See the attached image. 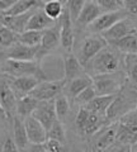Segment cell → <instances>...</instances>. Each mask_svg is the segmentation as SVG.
I'll return each instance as SVG.
<instances>
[{"mask_svg":"<svg viewBox=\"0 0 137 152\" xmlns=\"http://www.w3.org/2000/svg\"><path fill=\"white\" fill-rule=\"evenodd\" d=\"M41 83V80L36 76H21V77H12L8 81L9 86L15 94L17 99L24 98L27 95L32 93V90L34 89L37 85Z\"/></svg>","mask_w":137,"mask_h":152,"instance_id":"cell-7","label":"cell"},{"mask_svg":"<svg viewBox=\"0 0 137 152\" xmlns=\"http://www.w3.org/2000/svg\"><path fill=\"white\" fill-rule=\"evenodd\" d=\"M117 126H118V123H116L114 126H112L109 128H107V129L98 137L97 141L93 143V148H92L93 152H104L108 147L116 141Z\"/></svg>","mask_w":137,"mask_h":152,"instance_id":"cell-21","label":"cell"},{"mask_svg":"<svg viewBox=\"0 0 137 152\" xmlns=\"http://www.w3.org/2000/svg\"><path fill=\"white\" fill-rule=\"evenodd\" d=\"M84 3L85 1H81V0H71V1L66 3V9H67V12L70 14V19H71L73 24L76 23L80 13H81V10H83Z\"/></svg>","mask_w":137,"mask_h":152,"instance_id":"cell-34","label":"cell"},{"mask_svg":"<svg viewBox=\"0 0 137 152\" xmlns=\"http://www.w3.org/2000/svg\"><path fill=\"white\" fill-rule=\"evenodd\" d=\"M18 42V34L5 27H0V48H10Z\"/></svg>","mask_w":137,"mask_h":152,"instance_id":"cell-31","label":"cell"},{"mask_svg":"<svg viewBox=\"0 0 137 152\" xmlns=\"http://www.w3.org/2000/svg\"><path fill=\"white\" fill-rule=\"evenodd\" d=\"M119 124L130 128L131 131L137 132V107L135 109H131L126 114H123L119 118Z\"/></svg>","mask_w":137,"mask_h":152,"instance_id":"cell-32","label":"cell"},{"mask_svg":"<svg viewBox=\"0 0 137 152\" xmlns=\"http://www.w3.org/2000/svg\"><path fill=\"white\" fill-rule=\"evenodd\" d=\"M117 95H97V96L94 98L88 105H85L84 108L88 109L90 113L105 117L108 109H109V107L112 105V103L114 102Z\"/></svg>","mask_w":137,"mask_h":152,"instance_id":"cell-18","label":"cell"},{"mask_svg":"<svg viewBox=\"0 0 137 152\" xmlns=\"http://www.w3.org/2000/svg\"><path fill=\"white\" fill-rule=\"evenodd\" d=\"M17 102L18 99L12 88L9 86L8 81L0 83V105L3 107L7 118L9 119H13L17 115Z\"/></svg>","mask_w":137,"mask_h":152,"instance_id":"cell-11","label":"cell"},{"mask_svg":"<svg viewBox=\"0 0 137 152\" xmlns=\"http://www.w3.org/2000/svg\"><path fill=\"white\" fill-rule=\"evenodd\" d=\"M89 115H90V112H89L88 109H85L84 107H80L78 115H76V119H75V124H76V128L79 129L80 133H83L84 127L89 119Z\"/></svg>","mask_w":137,"mask_h":152,"instance_id":"cell-36","label":"cell"},{"mask_svg":"<svg viewBox=\"0 0 137 152\" xmlns=\"http://www.w3.org/2000/svg\"><path fill=\"white\" fill-rule=\"evenodd\" d=\"M40 5L38 1L34 0H18L15 4L9 9L7 13H4L3 15H9V17H14V15H22V14L29 13L32 9H34Z\"/></svg>","mask_w":137,"mask_h":152,"instance_id":"cell-25","label":"cell"},{"mask_svg":"<svg viewBox=\"0 0 137 152\" xmlns=\"http://www.w3.org/2000/svg\"><path fill=\"white\" fill-rule=\"evenodd\" d=\"M45 146L47 152H69L66 143H62V142H59L55 140H47Z\"/></svg>","mask_w":137,"mask_h":152,"instance_id":"cell-37","label":"cell"},{"mask_svg":"<svg viewBox=\"0 0 137 152\" xmlns=\"http://www.w3.org/2000/svg\"><path fill=\"white\" fill-rule=\"evenodd\" d=\"M40 47H28L17 42L13 47H10L7 53L8 60H15V61H36L38 56Z\"/></svg>","mask_w":137,"mask_h":152,"instance_id":"cell-15","label":"cell"},{"mask_svg":"<svg viewBox=\"0 0 137 152\" xmlns=\"http://www.w3.org/2000/svg\"><path fill=\"white\" fill-rule=\"evenodd\" d=\"M13 136H14L13 138L14 143L17 145L21 152H24L27 150V147L29 146V141H28V137L26 133L23 119H21L17 115L13 118Z\"/></svg>","mask_w":137,"mask_h":152,"instance_id":"cell-20","label":"cell"},{"mask_svg":"<svg viewBox=\"0 0 137 152\" xmlns=\"http://www.w3.org/2000/svg\"><path fill=\"white\" fill-rule=\"evenodd\" d=\"M136 32L133 24H132V22L128 20V19H123V20L116 23L114 26L112 28H109L108 31H105L104 33H102V37L105 39L107 43H116L117 41L122 39L123 37L131 34V33Z\"/></svg>","mask_w":137,"mask_h":152,"instance_id":"cell-10","label":"cell"},{"mask_svg":"<svg viewBox=\"0 0 137 152\" xmlns=\"http://www.w3.org/2000/svg\"><path fill=\"white\" fill-rule=\"evenodd\" d=\"M42 34H43V32L26 31L18 36V42L28 47H40L42 41Z\"/></svg>","mask_w":137,"mask_h":152,"instance_id":"cell-26","label":"cell"},{"mask_svg":"<svg viewBox=\"0 0 137 152\" xmlns=\"http://www.w3.org/2000/svg\"><path fill=\"white\" fill-rule=\"evenodd\" d=\"M127 66H128V79H130V81L133 85H137V61H135L133 64H130Z\"/></svg>","mask_w":137,"mask_h":152,"instance_id":"cell-41","label":"cell"},{"mask_svg":"<svg viewBox=\"0 0 137 152\" xmlns=\"http://www.w3.org/2000/svg\"><path fill=\"white\" fill-rule=\"evenodd\" d=\"M95 96H97L95 89H94V86L92 85V86L86 88L84 91L80 93L78 96L75 98V102H76L80 107H85V105H88V104L90 103Z\"/></svg>","mask_w":137,"mask_h":152,"instance_id":"cell-35","label":"cell"},{"mask_svg":"<svg viewBox=\"0 0 137 152\" xmlns=\"http://www.w3.org/2000/svg\"><path fill=\"white\" fill-rule=\"evenodd\" d=\"M118 51L125 52L127 55H136L137 53V31L131 34L123 37L122 39L113 43Z\"/></svg>","mask_w":137,"mask_h":152,"instance_id":"cell-24","label":"cell"},{"mask_svg":"<svg viewBox=\"0 0 137 152\" xmlns=\"http://www.w3.org/2000/svg\"><path fill=\"white\" fill-rule=\"evenodd\" d=\"M32 117L37 119L46 131L50 129V127L57 121V115L55 112V103L53 100L50 102H40L38 107L33 112Z\"/></svg>","mask_w":137,"mask_h":152,"instance_id":"cell-9","label":"cell"},{"mask_svg":"<svg viewBox=\"0 0 137 152\" xmlns=\"http://www.w3.org/2000/svg\"><path fill=\"white\" fill-rule=\"evenodd\" d=\"M24 128L26 133L28 137L29 143H37V145H43L47 141V131L43 128V126L41 123L34 119L32 115L26 118L24 121Z\"/></svg>","mask_w":137,"mask_h":152,"instance_id":"cell-12","label":"cell"},{"mask_svg":"<svg viewBox=\"0 0 137 152\" xmlns=\"http://www.w3.org/2000/svg\"><path fill=\"white\" fill-rule=\"evenodd\" d=\"M47 140H55V141L62 142V143H66V133L64 129L62 122H60L57 119L50 127V129L47 131Z\"/></svg>","mask_w":137,"mask_h":152,"instance_id":"cell-30","label":"cell"},{"mask_svg":"<svg viewBox=\"0 0 137 152\" xmlns=\"http://www.w3.org/2000/svg\"><path fill=\"white\" fill-rule=\"evenodd\" d=\"M0 152H21V151L17 147V145L14 143L13 138L8 137V138L1 143V147H0Z\"/></svg>","mask_w":137,"mask_h":152,"instance_id":"cell-39","label":"cell"},{"mask_svg":"<svg viewBox=\"0 0 137 152\" xmlns=\"http://www.w3.org/2000/svg\"><path fill=\"white\" fill-rule=\"evenodd\" d=\"M59 26H60V45L69 53H71L74 47V28H73V22L70 19V14L66 8H64L62 15L60 17Z\"/></svg>","mask_w":137,"mask_h":152,"instance_id":"cell-8","label":"cell"},{"mask_svg":"<svg viewBox=\"0 0 137 152\" xmlns=\"http://www.w3.org/2000/svg\"><path fill=\"white\" fill-rule=\"evenodd\" d=\"M128 18V14L125 10H119V12H113V13H103L98 17L97 20H94L90 26L89 29L93 33H104L108 31L109 28H112L116 23L123 20V19Z\"/></svg>","mask_w":137,"mask_h":152,"instance_id":"cell-5","label":"cell"},{"mask_svg":"<svg viewBox=\"0 0 137 152\" xmlns=\"http://www.w3.org/2000/svg\"><path fill=\"white\" fill-rule=\"evenodd\" d=\"M33 12L22 14V15H14V17H9V15H1L0 17V23L3 24V27L10 29L12 32H14L15 34H22L23 32H26L27 28V23L28 19L32 15Z\"/></svg>","mask_w":137,"mask_h":152,"instance_id":"cell-16","label":"cell"},{"mask_svg":"<svg viewBox=\"0 0 137 152\" xmlns=\"http://www.w3.org/2000/svg\"><path fill=\"white\" fill-rule=\"evenodd\" d=\"M64 79L62 81L66 84H69L71 80L79 77V76L85 75L84 66L80 64V61L78 60V57L73 53H67L64 57Z\"/></svg>","mask_w":137,"mask_h":152,"instance_id":"cell-14","label":"cell"},{"mask_svg":"<svg viewBox=\"0 0 137 152\" xmlns=\"http://www.w3.org/2000/svg\"><path fill=\"white\" fill-rule=\"evenodd\" d=\"M105 47H108V43L102 36H92L85 38V41L80 47V53L78 60L84 66L86 62H90L94 57L102 50H104Z\"/></svg>","mask_w":137,"mask_h":152,"instance_id":"cell-4","label":"cell"},{"mask_svg":"<svg viewBox=\"0 0 137 152\" xmlns=\"http://www.w3.org/2000/svg\"><path fill=\"white\" fill-rule=\"evenodd\" d=\"M67 85V96L75 99L78 95L84 91L86 88L92 86L93 85V77H90L89 75H83L79 76V77L71 80Z\"/></svg>","mask_w":137,"mask_h":152,"instance_id":"cell-23","label":"cell"},{"mask_svg":"<svg viewBox=\"0 0 137 152\" xmlns=\"http://www.w3.org/2000/svg\"><path fill=\"white\" fill-rule=\"evenodd\" d=\"M104 119H105V117H102V115H98V114L90 113V115H89V119H88L86 124H85V127H84V131H83L81 134L93 136L94 133H97L103 127Z\"/></svg>","mask_w":137,"mask_h":152,"instance_id":"cell-27","label":"cell"},{"mask_svg":"<svg viewBox=\"0 0 137 152\" xmlns=\"http://www.w3.org/2000/svg\"><path fill=\"white\" fill-rule=\"evenodd\" d=\"M93 86L95 89L97 95H117L119 94L122 84L119 80L113 77L111 75L94 76Z\"/></svg>","mask_w":137,"mask_h":152,"instance_id":"cell-6","label":"cell"},{"mask_svg":"<svg viewBox=\"0 0 137 152\" xmlns=\"http://www.w3.org/2000/svg\"><path fill=\"white\" fill-rule=\"evenodd\" d=\"M40 102L36 100L31 95H27L24 98L18 99L17 102V117H19L21 119L24 121L26 118L31 117L33 112L36 110V108L38 107Z\"/></svg>","mask_w":137,"mask_h":152,"instance_id":"cell-22","label":"cell"},{"mask_svg":"<svg viewBox=\"0 0 137 152\" xmlns=\"http://www.w3.org/2000/svg\"><path fill=\"white\" fill-rule=\"evenodd\" d=\"M92 71L95 76L103 75H113L119 70V57L113 50L105 47L90 61Z\"/></svg>","mask_w":137,"mask_h":152,"instance_id":"cell-2","label":"cell"},{"mask_svg":"<svg viewBox=\"0 0 137 152\" xmlns=\"http://www.w3.org/2000/svg\"><path fill=\"white\" fill-rule=\"evenodd\" d=\"M123 10L128 15H137V0L123 1Z\"/></svg>","mask_w":137,"mask_h":152,"instance_id":"cell-40","label":"cell"},{"mask_svg":"<svg viewBox=\"0 0 137 152\" xmlns=\"http://www.w3.org/2000/svg\"><path fill=\"white\" fill-rule=\"evenodd\" d=\"M64 86H65V83L62 80H60V81H48V80H45V81H41L32 90V93L29 95L38 102L55 100L59 95H61Z\"/></svg>","mask_w":137,"mask_h":152,"instance_id":"cell-3","label":"cell"},{"mask_svg":"<svg viewBox=\"0 0 137 152\" xmlns=\"http://www.w3.org/2000/svg\"><path fill=\"white\" fill-rule=\"evenodd\" d=\"M56 24L55 20L50 19L45 14L43 9L41 10H37V12H33L32 15L28 19V23H27V28L26 31H37V32H43L48 28L53 27Z\"/></svg>","mask_w":137,"mask_h":152,"instance_id":"cell-17","label":"cell"},{"mask_svg":"<svg viewBox=\"0 0 137 152\" xmlns=\"http://www.w3.org/2000/svg\"><path fill=\"white\" fill-rule=\"evenodd\" d=\"M59 45H60V26L55 24L53 27L43 31L37 58H41V57L45 56L46 53H48V52L53 51L55 48H57Z\"/></svg>","mask_w":137,"mask_h":152,"instance_id":"cell-13","label":"cell"},{"mask_svg":"<svg viewBox=\"0 0 137 152\" xmlns=\"http://www.w3.org/2000/svg\"><path fill=\"white\" fill-rule=\"evenodd\" d=\"M14 4H15V0H0V13H7Z\"/></svg>","mask_w":137,"mask_h":152,"instance_id":"cell-42","label":"cell"},{"mask_svg":"<svg viewBox=\"0 0 137 152\" xmlns=\"http://www.w3.org/2000/svg\"><path fill=\"white\" fill-rule=\"evenodd\" d=\"M100 14H103V12L98 7L97 1H85L76 23L80 27H89L94 20H97Z\"/></svg>","mask_w":137,"mask_h":152,"instance_id":"cell-19","label":"cell"},{"mask_svg":"<svg viewBox=\"0 0 137 152\" xmlns=\"http://www.w3.org/2000/svg\"><path fill=\"white\" fill-rule=\"evenodd\" d=\"M27 152H47L46 146L43 145H37V143H29V146L27 147Z\"/></svg>","mask_w":137,"mask_h":152,"instance_id":"cell-43","label":"cell"},{"mask_svg":"<svg viewBox=\"0 0 137 152\" xmlns=\"http://www.w3.org/2000/svg\"><path fill=\"white\" fill-rule=\"evenodd\" d=\"M1 71L10 77H21V76H36L41 81H45V74L37 61H15L5 60L3 64Z\"/></svg>","mask_w":137,"mask_h":152,"instance_id":"cell-1","label":"cell"},{"mask_svg":"<svg viewBox=\"0 0 137 152\" xmlns=\"http://www.w3.org/2000/svg\"><path fill=\"white\" fill-rule=\"evenodd\" d=\"M104 152H132V146L114 141Z\"/></svg>","mask_w":137,"mask_h":152,"instance_id":"cell-38","label":"cell"},{"mask_svg":"<svg viewBox=\"0 0 137 152\" xmlns=\"http://www.w3.org/2000/svg\"><path fill=\"white\" fill-rule=\"evenodd\" d=\"M5 118H7V114H5V112H4L3 107L0 105V119H5Z\"/></svg>","mask_w":137,"mask_h":152,"instance_id":"cell-44","label":"cell"},{"mask_svg":"<svg viewBox=\"0 0 137 152\" xmlns=\"http://www.w3.org/2000/svg\"><path fill=\"white\" fill-rule=\"evenodd\" d=\"M97 4L103 13L123 10V1H118V0H98Z\"/></svg>","mask_w":137,"mask_h":152,"instance_id":"cell-33","label":"cell"},{"mask_svg":"<svg viewBox=\"0 0 137 152\" xmlns=\"http://www.w3.org/2000/svg\"><path fill=\"white\" fill-rule=\"evenodd\" d=\"M53 103H55V112H56V115H57V119L60 122H62L65 118L67 117V114L70 112L69 98L66 96V95L61 94L55 99Z\"/></svg>","mask_w":137,"mask_h":152,"instance_id":"cell-28","label":"cell"},{"mask_svg":"<svg viewBox=\"0 0 137 152\" xmlns=\"http://www.w3.org/2000/svg\"><path fill=\"white\" fill-rule=\"evenodd\" d=\"M43 12L47 17L52 20L60 19V17L62 15L64 12V4L59 1V0H51L43 4Z\"/></svg>","mask_w":137,"mask_h":152,"instance_id":"cell-29","label":"cell"}]
</instances>
